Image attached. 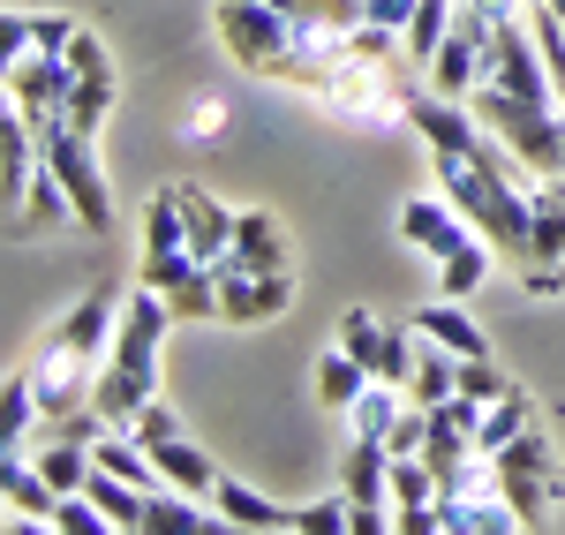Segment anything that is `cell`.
I'll return each mask as SVG.
<instances>
[{"label": "cell", "instance_id": "1", "mask_svg": "<svg viewBox=\"0 0 565 535\" xmlns=\"http://www.w3.org/2000/svg\"><path fill=\"white\" fill-rule=\"evenodd\" d=\"M114 324H121V310L106 295H90V302H76V310L53 324V340L31 355V385H39V407L53 422L98 407V370L114 355Z\"/></svg>", "mask_w": 565, "mask_h": 535}, {"label": "cell", "instance_id": "2", "mask_svg": "<svg viewBox=\"0 0 565 535\" xmlns=\"http://www.w3.org/2000/svg\"><path fill=\"white\" fill-rule=\"evenodd\" d=\"M167 324H174V302L159 287H136L121 302V324H114V355L98 370V415L106 422H136L143 407L159 400V347H167Z\"/></svg>", "mask_w": 565, "mask_h": 535}, {"label": "cell", "instance_id": "3", "mask_svg": "<svg viewBox=\"0 0 565 535\" xmlns=\"http://www.w3.org/2000/svg\"><path fill=\"white\" fill-rule=\"evenodd\" d=\"M476 114L490 136H505L527 159V174H565V114L558 106H535V98H513L498 84H476Z\"/></svg>", "mask_w": 565, "mask_h": 535}, {"label": "cell", "instance_id": "4", "mask_svg": "<svg viewBox=\"0 0 565 535\" xmlns=\"http://www.w3.org/2000/svg\"><path fill=\"white\" fill-rule=\"evenodd\" d=\"M39 143H45V167L61 174V189H68V204H76V226L106 234V226H114V196H106V174H98L90 129H76V121H53V129H39Z\"/></svg>", "mask_w": 565, "mask_h": 535}, {"label": "cell", "instance_id": "5", "mask_svg": "<svg viewBox=\"0 0 565 535\" xmlns=\"http://www.w3.org/2000/svg\"><path fill=\"white\" fill-rule=\"evenodd\" d=\"M129 430H136V446H143L151 460H159V475H167L174 491H189V497H212V491H218L212 460L196 452V438H181V422H174V415H167L159 400L143 407V415H136Z\"/></svg>", "mask_w": 565, "mask_h": 535}, {"label": "cell", "instance_id": "6", "mask_svg": "<svg viewBox=\"0 0 565 535\" xmlns=\"http://www.w3.org/2000/svg\"><path fill=\"white\" fill-rule=\"evenodd\" d=\"M68 98H76V68H68L61 53H23V61H8V106H15L31 129L68 121Z\"/></svg>", "mask_w": 565, "mask_h": 535}, {"label": "cell", "instance_id": "7", "mask_svg": "<svg viewBox=\"0 0 565 535\" xmlns=\"http://www.w3.org/2000/svg\"><path fill=\"white\" fill-rule=\"evenodd\" d=\"M295 302V279L287 271H226L218 265V317L226 324H264Z\"/></svg>", "mask_w": 565, "mask_h": 535}, {"label": "cell", "instance_id": "8", "mask_svg": "<svg viewBox=\"0 0 565 535\" xmlns=\"http://www.w3.org/2000/svg\"><path fill=\"white\" fill-rule=\"evenodd\" d=\"M468 234H482V226L468 220L445 189H437V196H415V204H399V242H407V249L445 257V249H452V242H468Z\"/></svg>", "mask_w": 565, "mask_h": 535}, {"label": "cell", "instance_id": "9", "mask_svg": "<svg viewBox=\"0 0 565 535\" xmlns=\"http://www.w3.org/2000/svg\"><path fill=\"white\" fill-rule=\"evenodd\" d=\"M340 491H348V505H392V446L385 438H348Z\"/></svg>", "mask_w": 565, "mask_h": 535}, {"label": "cell", "instance_id": "10", "mask_svg": "<svg viewBox=\"0 0 565 535\" xmlns=\"http://www.w3.org/2000/svg\"><path fill=\"white\" fill-rule=\"evenodd\" d=\"M218 265L226 271H287V234L271 226V212H242V220H234V249H226Z\"/></svg>", "mask_w": 565, "mask_h": 535}, {"label": "cell", "instance_id": "11", "mask_svg": "<svg viewBox=\"0 0 565 535\" xmlns=\"http://www.w3.org/2000/svg\"><path fill=\"white\" fill-rule=\"evenodd\" d=\"M181 220H189V249H196L204 265H218V257L234 249V220H242V212H226L218 196H204V189L181 181Z\"/></svg>", "mask_w": 565, "mask_h": 535}, {"label": "cell", "instance_id": "12", "mask_svg": "<svg viewBox=\"0 0 565 535\" xmlns=\"http://www.w3.org/2000/svg\"><path fill=\"white\" fill-rule=\"evenodd\" d=\"M0 491H8V505H15L31 528H53V505H61V491L45 483V468H31L23 452H0Z\"/></svg>", "mask_w": 565, "mask_h": 535}, {"label": "cell", "instance_id": "13", "mask_svg": "<svg viewBox=\"0 0 565 535\" xmlns=\"http://www.w3.org/2000/svg\"><path fill=\"white\" fill-rule=\"evenodd\" d=\"M212 513L226 521V528H302V513H287V505H271V497H257L249 483H234V475H218Z\"/></svg>", "mask_w": 565, "mask_h": 535}, {"label": "cell", "instance_id": "14", "mask_svg": "<svg viewBox=\"0 0 565 535\" xmlns=\"http://www.w3.org/2000/svg\"><path fill=\"white\" fill-rule=\"evenodd\" d=\"M415 332H430L437 347H452V355H490V340H482V324L460 310V295H437L430 310H415Z\"/></svg>", "mask_w": 565, "mask_h": 535}, {"label": "cell", "instance_id": "15", "mask_svg": "<svg viewBox=\"0 0 565 535\" xmlns=\"http://www.w3.org/2000/svg\"><path fill=\"white\" fill-rule=\"evenodd\" d=\"M370 385H377V370H370L362 355H348V347H332V355H317V400L332 407V415H348V407L362 400Z\"/></svg>", "mask_w": 565, "mask_h": 535}, {"label": "cell", "instance_id": "16", "mask_svg": "<svg viewBox=\"0 0 565 535\" xmlns=\"http://www.w3.org/2000/svg\"><path fill=\"white\" fill-rule=\"evenodd\" d=\"M460 393V355L452 347H437L430 332H423V347H415V377H407V400L415 407H437Z\"/></svg>", "mask_w": 565, "mask_h": 535}, {"label": "cell", "instance_id": "17", "mask_svg": "<svg viewBox=\"0 0 565 535\" xmlns=\"http://www.w3.org/2000/svg\"><path fill=\"white\" fill-rule=\"evenodd\" d=\"M535 265H565V174L535 181V242H527Z\"/></svg>", "mask_w": 565, "mask_h": 535}, {"label": "cell", "instance_id": "18", "mask_svg": "<svg viewBox=\"0 0 565 535\" xmlns=\"http://www.w3.org/2000/svg\"><path fill=\"white\" fill-rule=\"evenodd\" d=\"M527 430H535V415H527V400H521V393H505V400H490V407H482V430H476V446L490 452V460H498V452H513V446H521Z\"/></svg>", "mask_w": 565, "mask_h": 535}, {"label": "cell", "instance_id": "19", "mask_svg": "<svg viewBox=\"0 0 565 535\" xmlns=\"http://www.w3.org/2000/svg\"><path fill=\"white\" fill-rule=\"evenodd\" d=\"M31 415H45V407H39V385H31V370H15V377L0 385V452H23Z\"/></svg>", "mask_w": 565, "mask_h": 535}, {"label": "cell", "instance_id": "20", "mask_svg": "<svg viewBox=\"0 0 565 535\" xmlns=\"http://www.w3.org/2000/svg\"><path fill=\"white\" fill-rule=\"evenodd\" d=\"M39 468H45V483L68 497V491H84L90 483V438H76V430H61L53 446L39 452Z\"/></svg>", "mask_w": 565, "mask_h": 535}, {"label": "cell", "instance_id": "21", "mask_svg": "<svg viewBox=\"0 0 565 535\" xmlns=\"http://www.w3.org/2000/svg\"><path fill=\"white\" fill-rule=\"evenodd\" d=\"M407 393H399V385H385V377H377V385H370V393H362V400L348 407V422H354V438H385L392 446V430H399V415H407Z\"/></svg>", "mask_w": 565, "mask_h": 535}, {"label": "cell", "instance_id": "22", "mask_svg": "<svg viewBox=\"0 0 565 535\" xmlns=\"http://www.w3.org/2000/svg\"><path fill=\"white\" fill-rule=\"evenodd\" d=\"M482 271H490V257H482V234H468V242H452L445 257H437V279H445V295H476L482 287Z\"/></svg>", "mask_w": 565, "mask_h": 535}, {"label": "cell", "instance_id": "23", "mask_svg": "<svg viewBox=\"0 0 565 535\" xmlns=\"http://www.w3.org/2000/svg\"><path fill=\"white\" fill-rule=\"evenodd\" d=\"M452 15H460V0H423V8H415V23L399 31V39H407V53H415L423 68H430V53L445 45V31H452Z\"/></svg>", "mask_w": 565, "mask_h": 535}, {"label": "cell", "instance_id": "24", "mask_svg": "<svg viewBox=\"0 0 565 535\" xmlns=\"http://www.w3.org/2000/svg\"><path fill=\"white\" fill-rule=\"evenodd\" d=\"M271 8H287L295 23H332V31H362L370 23V0H271Z\"/></svg>", "mask_w": 565, "mask_h": 535}, {"label": "cell", "instance_id": "25", "mask_svg": "<svg viewBox=\"0 0 565 535\" xmlns=\"http://www.w3.org/2000/svg\"><path fill=\"white\" fill-rule=\"evenodd\" d=\"M106 114H114V68H98V76H76V98H68V121L98 136V121H106Z\"/></svg>", "mask_w": 565, "mask_h": 535}, {"label": "cell", "instance_id": "26", "mask_svg": "<svg viewBox=\"0 0 565 535\" xmlns=\"http://www.w3.org/2000/svg\"><path fill=\"white\" fill-rule=\"evenodd\" d=\"M181 497H189V491H181ZM181 497L151 491V528H143V535H196V528H204V505H212V497H204V505H181Z\"/></svg>", "mask_w": 565, "mask_h": 535}, {"label": "cell", "instance_id": "27", "mask_svg": "<svg viewBox=\"0 0 565 535\" xmlns=\"http://www.w3.org/2000/svg\"><path fill=\"white\" fill-rule=\"evenodd\" d=\"M385 340H392V332L370 310H348V324H340V347H348V355H362L370 370H377V362H385Z\"/></svg>", "mask_w": 565, "mask_h": 535}, {"label": "cell", "instance_id": "28", "mask_svg": "<svg viewBox=\"0 0 565 535\" xmlns=\"http://www.w3.org/2000/svg\"><path fill=\"white\" fill-rule=\"evenodd\" d=\"M53 528H61V535H106L114 521H106V513H98L84 491H68L61 505H53Z\"/></svg>", "mask_w": 565, "mask_h": 535}, {"label": "cell", "instance_id": "29", "mask_svg": "<svg viewBox=\"0 0 565 535\" xmlns=\"http://www.w3.org/2000/svg\"><path fill=\"white\" fill-rule=\"evenodd\" d=\"M460 393H476V400H505L513 377H498V362H490V355H460Z\"/></svg>", "mask_w": 565, "mask_h": 535}, {"label": "cell", "instance_id": "30", "mask_svg": "<svg viewBox=\"0 0 565 535\" xmlns=\"http://www.w3.org/2000/svg\"><path fill=\"white\" fill-rule=\"evenodd\" d=\"M348 528H354L348 491H340V497H324V505H302V535H348Z\"/></svg>", "mask_w": 565, "mask_h": 535}, {"label": "cell", "instance_id": "31", "mask_svg": "<svg viewBox=\"0 0 565 535\" xmlns=\"http://www.w3.org/2000/svg\"><path fill=\"white\" fill-rule=\"evenodd\" d=\"M460 8H468V15H476L482 31H498V23H505V15H527V8H535V0H460Z\"/></svg>", "mask_w": 565, "mask_h": 535}, {"label": "cell", "instance_id": "32", "mask_svg": "<svg viewBox=\"0 0 565 535\" xmlns=\"http://www.w3.org/2000/svg\"><path fill=\"white\" fill-rule=\"evenodd\" d=\"M68 68H76V76H98V68H114V61H106V45L90 39V31H76V45H68Z\"/></svg>", "mask_w": 565, "mask_h": 535}, {"label": "cell", "instance_id": "33", "mask_svg": "<svg viewBox=\"0 0 565 535\" xmlns=\"http://www.w3.org/2000/svg\"><path fill=\"white\" fill-rule=\"evenodd\" d=\"M415 8H423V0H370V23H377V31H407Z\"/></svg>", "mask_w": 565, "mask_h": 535}, {"label": "cell", "instance_id": "34", "mask_svg": "<svg viewBox=\"0 0 565 535\" xmlns=\"http://www.w3.org/2000/svg\"><path fill=\"white\" fill-rule=\"evenodd\" d=\"M0 53H8V61L31 53V15H0Z\"/></svg>", "mask_w": 565, "mask_h": 535}, {"label": "cell", "instance_id": "35", "mask_svg": "<svg viewBox=\"0 0 565 535\" xmlns=\"http://www.w3.org/2000/svg\"><path fill=\"white\" fill-rule=\"evenodd\" d=\"M354 535H385V505H354Z\"/></svg>", "mask_w": 565, "mask_h": 535}]
</instances>
